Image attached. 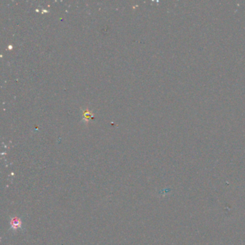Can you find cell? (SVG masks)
<instances>
[{
	"label": "cell",
	"instance_id": "6da1fadb",
	"mask_svg": "<svg viewBox=\"0 0 245 245\" xmlns=\"http://www.w3.org/2000/svg\"><path fill=\"white\" fill-rule=\"evenodd\" d=\"M21 224H22L21 221L18 218H17V217L14 218L11 221V227L12 229H18V228L21 227Z\"/></svg>",
	"mask_w": 245,
	"mask_h": 245
}]
</instances>
